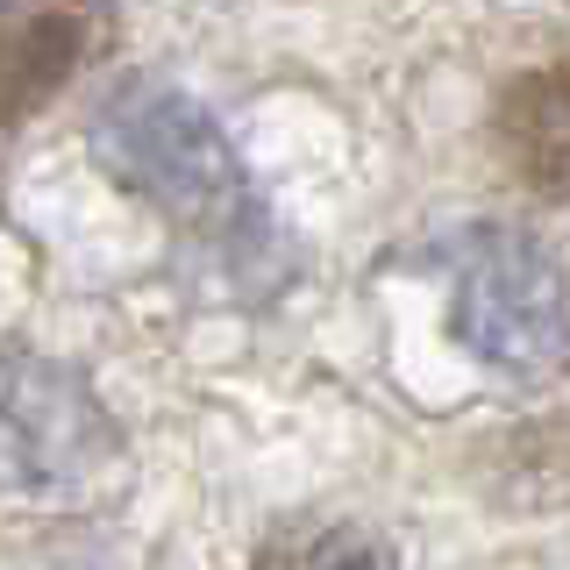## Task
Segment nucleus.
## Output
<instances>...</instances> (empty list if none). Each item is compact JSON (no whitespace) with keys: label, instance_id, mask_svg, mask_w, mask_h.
<instances>
[{"label":"nucleus","instance_id":"obj_1","mask_svg":"<svg viewBox=\"0 0 570 570\" xmlns=\"http://www.w3.org/2000/svg\"><path fill=\"white\" fill-rule=\"evenodd\" d=\"M94 157L115 186H129L136 200H150L193 236L243 243V249L264 236V200L249 186L236 142L178 86L136 79L121 94H107L94 115Z\"/></svg>","mask_w":570,"mask_h":570},{"label":"nucleus","instance_id":"obj_2","mask_svg":"<svg viewBox=\"0 0 570 570\" xmlns=\"http://www.w3.org/2000/svg\"><path fill=\"white\" fill-rule=\"evenodd\" d=\"M450 328L485 371L549 385L570 371V278L521 228H478L456 257Z\"/></svg>","mask_w":570,"mask_h":570},{"label":"nucleus","instance_id":"obj_3","mask_svg":"<svg viewBox=\"0 0 570 570\" xmlns=\"http://www.w3.org/2000/svg\"><path fill=\"white\" fill-rule=\"evenodd\" d=\"M121 456L115 414L79 371L29 350H0V492L79 499Z\"/></svg>","mask_w":570,"mask_h":570},{"label":"nucleus","instance_id":"obj_4","mask_svg":"<svg viewBox=\"0 0 570 570\" xmlns=\"http://www.w3.org/2000/svg\"><path fill=\"white\" fill-rule=\"evenodd\" d=\"M94 50V14L79 0H0V129L58 100Z\"/></svg>","mask_w":570,"mask_h":570},{"label":"nucleus","instance_id":"obj_5","mask_svg":"<svg viewBox=\"0 0 570 570\" xmlns=\"http://www.w3.org/2000/svg\"><path fill=\"white\" fill-rule=\"evenodd\" d=\"M492 136L528 193L570 200V79L563 71H521L492 107Z\"/></svg>","mask_w":570,"mask_h":570},{"label":"nucleus","instance_id":"obj_6","mask_svg":"<svg viewBox=\"0 0 570 570\" xmlns=\"http://www.w3.org/2000/svg\"><path fill=\"white\" fill-rule=\"evenodd\" d=\"M485 485H492L485 499L521 507V513L570 507V414L507 428V442L492 450V478H485Z\"/></svg>","mask_w":570,"mask_h":570},{"label":"nucleus","instance_id":"obj_7","mask_svg":"<svg viewBox=\"0 0 570 570\" xmlns=\"http://www.w3.org/2000/svg\"><path fill=\"white\" fill-rule=\"evenodd\" d=\"M249 570H400V557H392V542L364 521L299 513V521H278L264 534Z\"/></svg>","mask_w":570,"mask_h":570}]
</instances>
